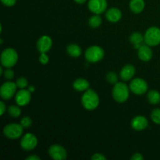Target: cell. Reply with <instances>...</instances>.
<instances>
[{"instance_id": "24", "label": "cell", "mask_w": 160, "mask_h": 160, "mask_svg": "<svg viewBox=\"0 0 160 160\" xmlns=\"http://www.w3.org/2000/svg\"><path fill=\"white\" fill-rule=\"evenodd\" d=\"M8 113L11 117H13V118L19 117L21 114V109H20V106H18V105L17 106H15V105L10 106L8 108Z\"/></svg>"}, {"instance_id": "3", "label": "cell", "mask_w": 160, "mask_h": 160, "mask_svg": "<svg viewBox=\"0 0 160 160\" xmlns=\"http://www.w3.org/2000/svg\"><path fill=\"white\" fill-rule=\"evenodd\" d=\"M18 54L17 51L12 48H7L2 51L1 54L2 66L6 68H12L17 62Z\"/></svg>"}, {"instance_id": "11", "label": "cell", "mask_w": 160, "mask_h": 160, "mask_svg": "<svg viewBox=\"0 0 160 160\" xmlns=\"http://www.w3.org/2000/svg\"><path fill=\"white\" fill-rule=\"evenodd\" d=\"M89 10L94 14L103 13L107 9V1L106 0H89L88 3Z\"/></svg>"}, {"instance_id": "32", "label": "cell", "mask_w": 160, "mask_h": 160, "mask_svg": "<svg viewBox=\"0 0 160 160\" xmlns=\"http://www.w3.org/2000/svg\"><path fill=\"white\" fill-rule=\"evenodd\" d=\"M92 159L93 160H105L106 159V157L104 155L101 154V153H95L92 156Z\"/></svg>"}, {"instance_id": "19", "label": "cell", "mask_w": 160, "mask_h": 160, "mask_svg": "<svg viewBox=\"0 0 160 160\" xmlns=\"http://www.w3.org/2000/svg\"><path fill=\"white\" fill-rule=\"evenodd\" d=\"M89 86L90 84L84 78H78L73 83V88L78 92H85L89 88Z\"/></svg>"}, {"instance_id": "6", "label": "cell", "mask_w": 160, "mask_h": 160, "mask_svg": "<svg viewBox=\"0 0 160 160\" xmlns=\"http://www.w3.org/2000/svg\"><path fill=\"white\" fill-rule=\"evenodd\" d=\"M145 43L149 46H156L160 44V28L151 27L145 32Z\"/></svg>"}, {"instance_id": "2", "label": "cell", "mask_w": 160, "mask_h": 160, "mask_svg": "<svg viewBox=\"0 0 160 160\" xmlns=\"http://www.w3.org/2000/svg\"><path fill=\"white\" fill-rule=\"evenodd\" d=\"M130 88L123 82H117L112 88V98L116 102L123 103L128 99L130 95Z\"/></svg>"}, {"instance_id": "25", "label": "cell", "mask_w": 160, "mask_h": 160, "mask_svg": "<svg viewBox=\"0 0 160 160\" xmlns=\"http://www.w3.org/2000/svg\"><path fill=\"white\" fill-rule=\"evenodd\" d=\"M106 80L109 84H115L118 82V75L115 72H109L106 75Z\"/></svg>"}, {"instance_id": "22", "label": "cell", "mask_w": 160, "mask_h": 160, "mask_svg": "<svg viewBox=\"0 0 160 160\" xmlns=\"http://www.w3.org/2000/svg\"><path fill=\"white\" fill-rule=\"evenodd\" d=\"M147 98L150 104L158 105L160 103V93L156 90L148 91Z\"/></svg>"}, {"instance_id": "9", "label": "cell", "mask_w": 160, "mask_h": 160, "mask_svg": "<svg viewBox=\"0 0 160 160\" xmlns=\"http://www.w3.org/2000/svg\"><path fill=\"white\" fill-rule=\"evenodd\" d=\"M38 145V138L34 134L27 133L20 140V146L25 151H31Z\"/></svg>"}, {"instance_id": "1", "label": "cell", "mask_w": 160, "mask_h": 160, "mask_svg": "<svg viewBox=\"0 0 160 160\" xmlns=\"http://www.w3.org/2000/svg\"><path fill=\"white\" fill-rule=\"evenodd\" d=\"M81 104L87 110H94L99 105L98 95L94 90L88 88L83 94L81 98Z\"/></svg>"}, {"instance_id": "33", "label": "cell", "mask_w": 160, "mask_h": 160, "mask_svg": "<svg viewBox=\"0 0 160 160\" xmlns=\"http://www.w3.org/2000/svg\"><path fill=\"white\" fill-rule=\"evenodd\" d=\"M131 159L132 160H142V159H144V156H142L141 153H134V155H133L132 156H131Z\"/></svg>"}, {"instance_id": "21", "label": "cell", "mask_w": 160, "mask_h": 160, "mask_svg": "<svg viewBox=\"0 0 160 160\" xmlns=\"http://www.w3.org/2000/svg\"><path fill=\"white\" fill-rule=\"evenodd\" d=\"M67 52L70 56L77 58L81 56L82 50H81V47L77 44H70V45H67Z\"/></svg>"}, {"instance_id": "36", "label": "cell", "mask_w": 160, "mask_h": 160, "mask_svg": "<svg viewBox=\"0 0 160 160\" xmlns=\"http://www.w3.org/2000/svg\"><path fill=\"white\" fill-rule=\"evenodd\" d=\"M28 91H29V92H31V93H32V92H34V91H35V87H34V86H33V85H31V86H29V87H28Z\"/></svg>"}, {"instance_id": "15", "label": "cell", "mask_w": 160, "mask_h": 160, "mask_svg": "<svg viewBox=\"0 0 160 160\" xmlns=\"http://www.w3.org/2000/svg\"><path fill=\"white\" fill-rule=\"evenodd\" d=\"M148 125V121L146 117L143 116H137L131 120V127L134 130L138 131L146 129Z\"/></svg>"}, {"instance_id": "35", "label": "cell", "mask_w": 160, "mask_h": 160, "mask_svg": "<svg viewBox=\"0 0 160 160\" xmlns=\"http://www.w3.org/2000/svg\"><path fill=\"white\" fill-rule=\"evenodd\" d=\"M41 158L38 156L37 155H31L29 156L28 157L26 158V160H40Z\"/></svg>"}, {"instance_id": "34", "label": "cell", "mask_w": 160, "mask_h": 160, "mask_svg": "<svg viewBox=\"0 0 160 160\" xmlns=\"http://www.w3.org/2000/svg\"><path fill=\"white\" fill-rule=\"evenodd\" d=\"M6 111V106L5 105V103L2 101L0 102V114L1 116H2L5 113V112Z\"/></svg>"}, {"instance_id": "13", "label": "cell", "mask_w": 160, "mask_h": 160, "mask_svg": "<svg viewBox=\"0 0 160 160\" xmlns=\"http://www.w3.org/2000/svg\"><path fill=\"white\" fill-rule=\"evenodd\" d=\"M52 46V40L48 35H43L39 38L37 42V49L41 53H46Z\"/></svg>"}, {"instance_id": "37", "label": "cell", "mask_w": 160, "mask_h": 160, "mask_svg": "<svg viewBox=\"0 0 160 160\" xmlns=\"http://www.w3.org/2000/svg\"><path fill=\"white\" fill-rule=\"evenodd\" d=\"M73 1H74L75 2L78 3V4H84V2H86L87 0H73Z\"/></svg>"}, {"instance_id": "31", "label": "cell", "mask_w": 160, "mask_h": 160, "mask_svg": "<svg viewBox=\"0 0 160 160\" xmlns=\"http://www.w3.org/2000/svg\"><path fill=\"white\" fill-rule=\"evenodd\" d=\"M1 2L4 6L10 7V6H14V5L16 4L17 0H1Z\"/></svg>"}, {"instance_id": "8", "label": "cell", "mask_w": 160, "mask_h": 160, "mask_svg": "<svg viewBox=\"0 0 160 160\" xmlns=\"http://www.w3.org/2000/svg\"><path fill=\"white\" fill-rule=\"evenodd\" d=\"M129 88L134 94L142 95L148 92V85L146 81L142 78H134L131 81Z\"/></svg>"}, {"instance_id": "7", "label": "cell", "mask_w": 160, "mask_h": 160, "mask_svg": "<svg viewBox=\"0 0 160 160\" xmlns=\"http://www.w3.org/2000/svg\"><path fill=\"white\" fill-rule=\"evenodd\" d=\"M17 86L16 82L8 81L3 83L0 88V95L3 100H9L17 93Z\"/></svg>"}, {"instance_id": "17", "label": "cell", "mask_w": 160, "mask_h": 160, "mask_svg": "<svg viewBox=\"0 0 160 160\" xmlns=\"http://www.w3.org/2000/svg\"><path fill=\"white\" fill-rule=\"evenodd\" d=\"M106 17L108 21L111 22V23H117L121 19L122 12L118 8H110L106 11Z\"/></svg>"}, {"instance_id": "28", "label": "cell", "mask_w": 160, "mask_h": 160, "mask_svg": "<svg viewBox=\"0 0 160 160\" xmlns=\"http://www.w3.org/2000/svg\"><path fill=\"white\" fill-rule=\"evenodd\" d=\"M20 124L23 128H28L32 124V120L29 117H24L20 120Z\"/></svg>"}, {"instance_id": "26", "label": "cell", "mask_w": 160, "mask_h": 160, "mask_svg": "<svg viewBox=\"0 0 160 160\" xmlns=\"http://www.w3.org/2000/svg\"><path fill=\"white\" fill-rule=\"evenodd\" d=\"M151 119L156 124L160 125V109H153L151 113Z\"/></svg>"}, {"instance_id": "29", "label": "cell", "mask_w": 160, "mask_h": 160, "mask_svg": "<svg viewBox=\"0 0 160 160\" xmlns=\"http://www.w3.org/2000/svg\"><path fill=\"white\" fill-rule=\"evenodd\" d=\"M3 76L8 81H11L14 78V71L11 68H6L3 72Z\"/></svg>"}, {"instance_id": "30", "label": "cell", "mask_w": 160, "mask_h": 160, "mask_svg": "<svg viewBox=\"0 0 160 160\" xmlns=\"http://www.w3.org/2000/svg\"><path fill=\"white\" fill-rule=\"evenodd\" d=\"M48 61H49V58L47 56L46 53H41L40 56H39V62L43 65H45L48 63Z\"/></svg>"}, {"instance_id": "14", "label": "cell", "mask_w": 160, "mask_h": 160, "mask_svg": "<svg viewBox=\"0 0 160 160\" xmlns=\"http://www.w3.org/2000/svg\"><path fill=\"white\" fill-rule=\"evenodd\" d=\"M150 47L151 46L146 45V44H143L138 48V56L139 59L142 61L148 62V61H150L152 59L153 52Z\"/></svg>"}, {"instance_id": "5", "label": "cell", "mask_w": 160, "mask_h": 160, "mask_svg": "<svg viewBox=\"0 0 160 160\" xmlns=\"http://www.w3.org/2000/svg\"><path fill=\"white\" fill-rule=\"evenodd\" d=\"M23 128L19 123H9L3 128V134L9 139H18L23 134Z\"/></svg>"}, {"instance_id": "38", "label": "cell", "mask_w": 160, "mask_h": 160, "mask_svg": "<svg viewBox=\"0 0 160 160\" xmlns=\"http://www.w3.org/2000/svg\"><path fill=\"white\" fill-rule=\"evenodd\" d=\"M3 69H2V66L1 67H0V75H2L3 74Z\"/></svg>"}, {"instance_id": "4", "label": "cell", "mask_w": 160, "mask_h": 160, "mask_svg": "<svg viewBox=\"0 0 160 160\" xmlns=\"http://www.w3.org/2000/svg\"><path fill=\"white\" fill-rule=\"evenodd\" d=\"M105 52L100 46L92 45L87 48L85 51V59L89 62H98L104 58Z\"/></svg>"}, {"instance_id": "12", "label": "cell", "mask_w": 160, "mask_h": 160, "mask_svg": "<svg viewBox=\"0 0 160 160\" xmlns=\"http://www.w3.org/2000/svg\"><path fill=\"white\" fill-rule=\"evenodd\" d=\"M31 100V92L28 89H20L16 93L15 101L18 106H25L30 103Z\"/></svg>"}, {"instance_id": "18", "label": "cell", "mask_w": 160, "mask_h": 160, "mask_svg": "<svg viewBox=\"0 0 160 160\" xmlns=\"http://www.w3.org/2000/svg\"><path fill=\"white\" fill-rule=\"evenodd\" d=\"M130 42L134 45V48L138 49L139 47L144 44L145 38L140 32H134L130 36Z\"/></svg>"}, {"instance_id": "20", "label": "cell", "mask_w": 160, "mask_h": 160, "mask_svg": "<svg viewBox=\"0 0 160 160\" xmlns=\"http://www.w3.org/2000/svg\"><path fill=\"white\" fill-rule=\"evenodd\" d=\"M130 9L134 13H140L144 10L145 2L144 0H131L130 1Z\"/></svg>"}, {"instance_id": "27", "label": "cell", "mask_w": 160, "mask_h": 160, "mask_svg": "<svg viewBox=\"0 0 160 160\" xmlns=\"http://www.w3.org/2000/svg\"><path fill=\"white\" fill-rule=\"evenodd\" d=\"M16 84H17V86L18 88L24 89L28 86V81L26 78H23V77H21V78H19L16 81Z\"/></svg>"}, {"instance_id": "23", "label": "cell", "mask_w": 160, "mask_h": 160, "mask_svg": "<svg viewBox=\"0 0 160 160\" xmlns=\"http://www.w3.org/2000/svg\"><path fill=\"white\" fill-rule=\"evenodd\" d=\"M102 17L98 14H95L89 18L88 24L92 28H97L102 24Z\"/></svg>"}, {"instance_id": "10", "label": "cell", "mask_w": 160, "mask_h": 160, "mask_svg": "<svg viewBox=\"0 0 160 160\" xmlns=\"http://www.w3.org/2000/svg\"><path fill=\"white\" fill-rule=\"evenodd\" d=\"M48 155L55 160H64L67 158V152L60 145H52L48 148Z\"/></svg>"}, {"instance_id": "16", "label": "cell", "mask_w": 160, "mask_h": 160, "mask_svg": "<svg viewBox=\"0 0 160 160\" xmlns=\"http://www.w3.org/2000/svg\"><path fill=\"white\" fill-rule=\"evenodd\" d=\"M135 67L131 64H128V65L124 66L123 68L121 69L120 73V77L123 81H128L132 79L133 77L135 74Z\"/></svg>"}]
</instances>
